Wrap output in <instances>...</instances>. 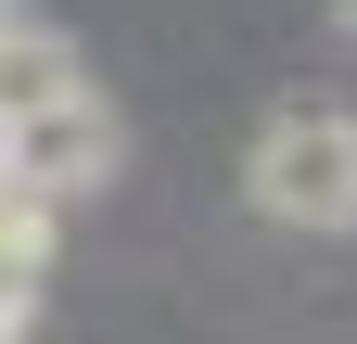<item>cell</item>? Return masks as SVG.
<instances>
[{"label":"cell","mask_w":357,"mask_h":344,"mask_svg":"<svg viewBox=\"0 0 357 344\" xmlns=\"http://www.w3.org/2000/svg\"><path fill=\"white\" fill-rule=\"evenodd\" d=\"M243 204H255L268 230L344 242V230H357V115H332V102L268 115V127H255V153H243Z\"/></svg>","instance_id":"cell-1"},{"label":"cell","mask_w":357,"mask_h":344,"mask_svg":"<svg viewBox=\"0 0 357 344\" xmlns=\"http://www.w3.org/2000/svg\"><path fill=\"white\" fill-rule=\"evenodd\" d=\"M115 166H128V127H115L102 90H77V102H52V115L0 127V179H26V191H52V204H89Z\"/></svg>","instance_id":"cell-2"},{"label":"cell","mask_w":357,"mask_h":344,"mask_svg":"<svg viewBox=\"0 0 357 344\" xmlns=\"http://www.w3.org/2000/svg\"><path fill=\"white\" fill-rule=\"evenodd\" d=\"M52 242H64V204L0 179V344L38 331V293H52Z\"/></svg>","instance_id":"cell-3"},{"label":"cell","mask_w":357,"mask_h":344,"mask_svg":"<svg viewBox=\"0 0 357 344\" xmlns=\"http://www.w3.org/2000/svg\"><path fill=\"white\" fill-rule=\"evenodd\" d=\"M89 90V64H77V38L64 26H38L26 0H0V127H26V115H52Z\"/></svg>","instance_id":"cell-4"}]
</instances>
